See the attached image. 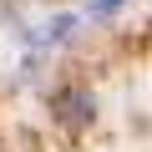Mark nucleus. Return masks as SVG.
Wrapping results in <instances>:
<instances>
[{
  "mask_svg": "<svg viewBox=\"0 0 152 152\" xmlns=\"http://www.w3.org/2000/svg\"><path fill=\"white\" fill-rule=\"evenodd\" d=\"M51 112H56V122H61L66 132H86V127L96 122V102H91L86 86H61L56 102H51Z\"/></svg>",
  "mask_w": 152,
  "mask_h": 152,
  "instance_id": "1",
  "label": "nucleus"
},
{
  "mask_svg": "<svg viewBox=\"0 0 152 152\" xmlns=\"http://www.w3.org/2000/svg\"><path fill=\"white\" fill-rule=\"evenodd\" d=\"M91 5H96V15H112L117 5H127V0H91Z\"/></svg>",
  "mask_w": 152,
  "mask_h": 152,
  "instance_id": "2",
  "label": "nucleus"
}]
</instances>
